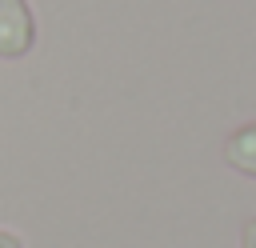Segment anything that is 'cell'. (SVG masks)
<instances>
[{"label":"cell","mask_w":256,"mask_h":248,"mask_svg":"<svg viewBox=\"0 0 256 248\" xmlns=\"http://www.w3.org/2000/svg\"><path fill=\"white\" fill-rule=\"evenodd\" d=\"M36 44V16L28 0H0V60H20Z\"/></svg>","instance_id":"cell-1"},{"label":"cell","mask_w":256,"mask_h":248,"mask_svg":"<svg viewBox=\"0 0 256 248\" xmlns=\"http://www.w3.org/2000/svg\"><path fill=\"white\" fill-rule=\"evenodd\" d=\"M224 160L240 176H252L256 180V120L252 124H240V128H232L224 136Z\"/></svg>","instance_id":"cell-2"},{"label":"cell","mask_w":256,"mask_h":248,"mask_svg":"<svg viewBox=\"0 0 256 248\" xmlns=\"http://www.w3.org/2000/svg\"><path fill=\"white\" fill-rule=\"evenodd\" d=\"M240 248H256V216L244 220V228H240Z\"/></svg>","instance_id":"cell-3"},{"label":"cell","mask_w":256,"mask_h":248,"mask_svg":"<svg viewBox=\"0 0 256 248\" xmlns=\"http://www.w3.org/2000/svg\"><path fill=\"white\" fill-rule=\"evenodd\" d=\"M0 248H24V240H20L16 232H8V228H0Z\"/></svg>","instance_id":"cell-4"}]
</instances>
